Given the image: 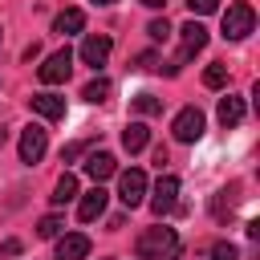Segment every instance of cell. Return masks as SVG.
Here are the masks:
<instances>
[{
    "mask_svg": "<svg viewBox=\"0 0 260 260\" xmlns=\"http://www.w3.org/2000/svg\"><path fill=\"white\" fill-rule=\"evenodd\" d=\"M81 28H85V12H81V8H65V12H57V20H53V32H61V37L81 32Z\"/></svg>",
    "mask_w": 260,
    "mask_h": 260,
    "instance_id": "14",
    "label": "cell"
},
{
    "mask_svg": "<svg viewBox=\"0 0 260 260\" xmlns=\"http://www.w3.org/2000/svg\"><path fill=\"white\" fill-rule=\"evenodd\" d=\"M175 199H179V179H175V175H162V179L154 183V195H150V211H154V215H167V211L175 207Z\"/></svg>",
    "mask_w": 260,
    "mask_h": 260,
    "instance_id": "9",
    "label": "cell"
},
{
    "mask_svg": "<svg viewBox=\"0 0 260 260\" xmlns=\"http://www.w3.org/2000/svg\"><path fill=\"white\" fill-rule=\"evenodd\" d=\"M130 106H134V114H158L162 110V102L154 93H138V98H130Z\"/></svg>",
    "mask_w": 260,
    "mask_h": 260,
    "instance_id": "21",
    "label": "cell"
},
{
    "mask_svg": "<svg viewBox=\"0 0 260 260\" xmlns=\"http://www.w3.org/2000/svg\"><path fill=\"white\" fill-rule=\"evenodd\" d=\"M146 142H150V130H146L142 122H130V126L122 130V146H126L130 154H138V150H146Z\"/></svg>",
    "mask_w": 260,
    "mask_h": 260,
    "instance_id": "16",
    "label": "cell"
},
{
    "mask_svg": "<svg viewBox=\"0 0 260 260\" xmlns=\"http://www.w3.org/2000/svg\"><path fill=\"white\" fill-rule=\"evenodd\" d=\"M69 69H73V53H69V49H57V53L45 57V65L37 69V77H41L45 85H61V81L69 77Z\"/></svg>",
    "mask_w": 260,
    "mask_h": 260,
    "instance_id": "4",
    "label": "cell"
},
{
    "mask_svg": "<svg viewBox=\"0 0 260 260\" xmlns=\"http://www.w3.org/2000/svg\"><path fill=\"white\" fill-rule=\"evenodd\" d=\"M219 122L223 126H240L244 122V98H219Z\"/></svg>",
    "mask_w": 260,
    "mask_h": 260,
    "instance_id": "17",
    "label": "cell"
},
{
    "mask_svg": "<svg viewBox=\"0 0 260 260\" xmlns=\"http://www.w3.org/2000/svg\"><path fill=\"white\" fill-rule=\"evenodd\" d=\"M49 199H53V207H65L69 199H77V175H69V171H65V175L57 179V187H53V195H49Z\"/></svg>",
    "mask_w": 260,
    "mask_h": 260,
    "instance_id": "18",
    "label": "cell"
},
{
    "mask_svg": "<svg viewBox=\"0 0 260 260\" xmlns=\"http://www.w3.org/2000/svg\"><path fill=\"white\" fill-rule=\"evenodd\" d=\"M110 49H114V41H110L106 32H89V37L81 41V61H85L89 69H102V65L110 61Z\"/></svg>",
    "mask_w": 260,
    "mask_h": 260,
    "instance_id": "7",
    "label": "cell"
},
{
    "mask_svg": "<svg viewBox=\"0 0 260 260\" xmlns=\"http://www.w3.org/2000/svg\"><path fill=\"white\" fill-rule=\"evenodd\" d=\"M45 150H49V134H45V126H24L20 130V162H41L45 158Z\"/></svg>",
    "mask_w": 260,
    "mask_h": 260,
    "instance_id": "6",
    "label": "cell"
},
{
    "mask_svg": "<svg viewBox=\"0 0 260 260\" xmlns=\"http://www.w3.org/2000/svg\"><path fill=\"white\" fill-rule=\"evenodd\" d=\"M211 260H240V252H236V244H228V240H219V244L211 248Z\"/></svg>",
    "mask_w": 260,
    "mask_h": 260,
    "instance_id": "23",
    "label": "cell"
},
{
    "mask_svg": "<svg viewBox=\"0 0 260 260\" xmlns=\"http://www.w3.org/2000/svg\"><path fill=\"white\" fill-rule=\"evenodd\" d=\"M236 203H240V183H228V187H219V191L211 195V215H215V219H228V215L236 211Z\"/></svg>",
    "mask_w": 260,
    "mask_h": 260,
    "instance_id": "12",
    "label": "cell"
},
{
    "mask_svg": "<svg viewBox=\"0 0 260 260\" xmlns=\"http://www.w3.org/2000/svg\"><path fill=\"white\" fill-rule=\"evenodd\" d=\"M146 32H150V41H167V37H171L167 16H162V20H150V24H146Z\"/></svg>",
    "mask_w": 260,
    "mask_h": 260,
    "instance_id": "24",
    "label": "cell"
},
{
    "mask_svg": "<svg viewBox=\"0 0 260 260\" xmlns=\"http://www.w3.org/2000/svg\"><path fill=\"white\" fill-rule=\"evenodd\" d=\"M85 150H89V142H69V146L61 150V162H73V158H81Z\"/></svg>",
    "mask_w": 260,
    "mask_h": 260,
    "instance_id": "25",
    "label": "cell"
},
{
    "mask_svg": "<svg viewBox=\"0 0 260 260\" xmlns=\"http://www.w3.org/2000/svg\"><path fill=\"white\" fill-rule=\"evenodd\" d=\"M203 85H207V89H223V85H228V65H219V61L207 65V69H203Z\"/></svg>",
    "mask_w": 260,
    "mask_h": 260,
    "instance_id": "19",
    "label": "cell"
},
{
    "mask_svg": "<svg viewBox=\"0 0 260 260\" xmlns=\"http://www.w3.org/2000/svg\"><path fill=\"white\" fill-rule=\"evenodd\" d=\"M85 256H89V236L73 232L65 240H57V260H85Z\"/></svg>",
    "mask_w": 260,
    "mask_h": 260,
    "instance_id": "13",
    "label": "cell"
},
{
    "mask_svg": "<svg viewBox=\"0 0 260 260\" xmlns=\"http://www.w3.org/2000/svg\"><path fill=\"white\" fill-rule=\"evenodd\" d=\"M81 98H85V102H93V106H98V102H106V98H110V81H106V77H93V81L81 89Z\"/></svg>",
    "mask_w": 260,
    "mask_h": 260,
    "instance_id": "20",
    "label": "cell"
},
{
    "mask_svg": "<svg viewBox=\"0 0 260 260\" xmlns=\"http://www.w3.org/2000/svg\"><path fill=\"white\" fill-rule=\"evenodd\" d=\"M16 252H20V240H4L0 244V256H16Z\"/></svg>",
    "mask_w": 260,
    "mask_h": 260,
    "instance_id": "28",
    "label": "cell"
},
{
    "mask_svg": "<svg viewBox=\"0 0 260 260\" xmlns=\"http://www.w3.org/2000/svg\"><path fill=\"white\" fill-rule=\"evenodd\" d=\"M134 69L150 73V69H158V57H154V53H138V57H134Z\"/></svg>",
    "mask_w": 260,
    "mask_h": 260,
    "instance_id": "27",
    "label": "cell"
},
{
    "mask_svg": "<svg viewBox=\"0 0 260 260\" xmlns=\"http://www.w3.org/2000/svg\"><path fill=\"white\" fill-rule=\"evenodd\" d=\"M57 232H61V219H57V215H45V219L37 223V236H41V240H53Z\"/></svg>",
    "mask_w": 260,
    "mask_h": 260,
    "instance_id": "22",
    "label": "cell"
},
{
    "mask_svg": "<svg viewBox=\"0 0 260 260\" xmlns=\"http://www.w3.org/2000/svg\"><path fill=\"white\" fill-rule=\"evenodd\" d=\"M187 8H191L195 16H207V12H215V8H219V0H187Z\"/></svg>",
    "mask_w": 260,
    "mask_h": 260,
    "instance_id": "26",
    "label": "cell"
},
{
    "mask_svg": "<svg viewBox=\"0 0 260 260\" xmlns=\"http://www.w3.org/2000/svg\"><path fill=\"white\" fill-rule=\"evenodd\" d=\"M81 167H85V175H89L93 183H102V179H110V175L118 171V158H114L110 150H93V154H89Z\"/></svg>",
    "mask_w": 260,
    "mask_h": 260,
    "instance_id": "10",
    "label": "cell"
},
{
    "mask_svg": "<svg viewBox=\"0 0 260 260\" xmlns=\"http://www.w3.org/2000/svg\"><path fill=\"white\" fill-rule=\"evenodd\" d=\"M118 199L126 203V207H138L142 199H146V175L134 167V171H122V179H118Z\"/></svg>",
    "mask_w": 260,
    "mask_h": 260,
    "instance_id": "8",
    "label": "cell"
},
{
    "mask_svg": "<svg viewBox=\"0 0 260 260\" xmlns=\"http://www.w3.org/2000/svg\"><path fill=\"white\" fill-rule=\"evenodd\" d=\"M0 37H4V32H0Z\"/></svg>",
    "mask_w": 260,
    "mask_h": 260,
    "instance_id": "32",
    "label": "cell"
},
{
    "mask_svg": "<svg viewBox=\"0 0 260 260\" xmlns=\"http://www.w3.org/2000/svg\"><path fill=\"white\" fill-rule=\"evenodd\" d=\"M203 45H207V28H203L199 20H187V24L179 28V57H175V65H171L167 73H179V65H187L195 53H203Z\"/></svg>",
    "mask_w": 260,
    "mask_h": 260,
    "instance_id": "2",
    "label": "cell"
},
{
    "mask_svg": "<svg viewBox=\"0 0 260 260\" xmlns=\"http://www.w3.org/2000/svg\"><path fill=\"white\" fill-rule=\"evenodd\" d=\"M32 110L41 118H65V98H57V93H32Z\"/></svg>",
    "mask_w": 260,
    "mask_h": 260,
    "instance_id": "15",
    "label": "cell"
},
{
    "mask_svg": "<svg viewBox=\"0 0 260 260\" xmlns=\"http://www.w3.org/2000/svg\"><path fill=\"white\" fill-rule=\"evenodd\" d=\"M134 252L138 260H175L179 256V232L175 228H146L138 240H134Z\"/></svg>",
    "mask_w": 260,
    "mask_h": 260,
    "instance_id": "1",
    "label": "cell"
},
{
    "mask_svg": "<svg viewBox=\"0 0 260 260\" xmlns=\"http://www.w3.org/2000/svg\"><path fill=\"white\" fill-rule=\"evenodd\" d=\"M138 4H146V8H162V0H138Z\"/></svg>",
    "mask_w": 260,
    "mask_h": 260,
    "instance_id": "29",
    "label": "cell"
},
{
    "mask_svg": "<svg viewBox=\"0 0 260 260\" xmlns=\"http://www.w3.org/2000/svg\"><path fill=\"white\" fill-rule=\"evenodd\" d=\"M93 4H114V0H93Z\"/></svg>",
    "mask_w": 260,
    "mask_h": 260,
    "instance_id": "31",
    "label": "cell"
},
{
    "mask_svg": "<svg viewBox=\"0 0 260 260\" xmlns=\"http://www.w3.org/2000/svg\"><path fill=\"white\" fill-rule=\"evenodd\" d=\"M4 142H8V130H4V126H0V146H4Z\"/></svg>",
    "mask_w": 260,
    "mask_h": 260,
    "instance_id": "30",
    "label": "cell"
},
{
    "mask_svg": "<svg viewBox=\"0 0 260 260\" xmlns=\"http://www.w3.org/2000/svg\"><path fill=\"white\" fill-rule=\"evenodd\" d=\"M252 28H256L252 4H228V12H223V37L228 41H244Z\"/></svg>",
    "mask_w": 260,
    "mask_h": 260,
    "instance_id": "3",
    "label": "cell"
},
{
    "mask_svg": "<svg viewBox=\"0 0 260 260\" xmlns=\"http://www.w3.org/2000/svg\"><path fill=\"white\" fill-rule=\"evenodd\" d=\"M171 134H175L179 142H199V138H203V114H199L195 106L179 110L175 122H171Z\"/></svg>",
    "mask_w": 260,
    "mask_h": 260,
    "instance_id": "5",
    "label": "cell"
},
{
    "mask_svg": "<svg viewBox=\"0 0 260 260\" xmlns=\"http://www.w3.org/2000/svg\"><path fill=\"white\" fill-rule=\"evenodd\" d=\"M106 199H110V195L102 191V183H98L93 191H85V195H81V203H77V219H81V223H89V219H98V215L106 211Z\"/></svg>",
    "mask_w": 260,
    "mask_h": 260,
    "instance_id": "11",
    "label": "cell"
}]
</instances>
